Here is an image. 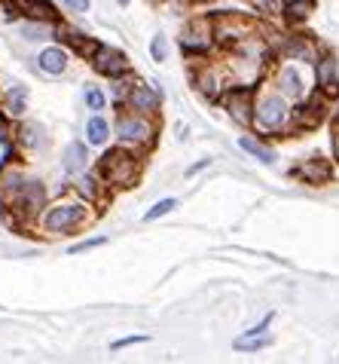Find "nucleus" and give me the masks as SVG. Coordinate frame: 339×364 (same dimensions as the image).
<instances>
[{"label": "nucleus", "mask_w": 339, "mask_h": 364, "mask_svg": "<svg viewBox=\"0 0 339 364\" xmlns=\"http://www.w3.org/2000/svg\"><path fill=\"white\" fill-rule=\"evenodd\" d=\"M126 101H128L132 110H138V114H156L159 110V92L147 83H135L132 89H128Z\"/></svg>", "instance_id": "9"}, {"label": "nucleus", "mask_w": 339, "mask_h": 364, "mask_svg": "<svg viewBox=\"0 0 339 364\" xmlns=\"http://www.w3.org/2000/svg\"><path fill=\"white\" fill-rule=\"evenodd\" d=\"M83 168H86V144L74 141V144H67V150H65V171L67 175H79Z\"/></svg>", "instance_id": "17"}, {"label": "nucleus", "mask_w": 339, "mask_h": 364, "mask_svg": "<svg viewBox=\"0 0 339 364\" xmlns=\"http://www.w3.org/2000/svg\"><path fill=\"white\" fill-rule=\"evenodd\" d=\"M98 171H101V178L111 187H132L138 181V175H141V159H138L132 150L116 147V150H107L104 154Z\"/></svg>", "instance_id": "1"}, {"label": "nucleus", "mask_w": 339, "mask_h": 364, "mask_svg": "<svg viewBox=\"0 0 339 364\" xmlns=\"http://www.w3.org/2000/svg\"><path fill=\"white\" fill-rule=\"evenodd\" d=\"M312 9H315V0H287L284 16L291 18V22H303V18L312 16Z\"/></svg>", "instance_id": "22"}, {"label": "nucleus", "mask_w": 339, "mask_h": 364, "mask_svg": "<svg viewBox=\"0 0 339 364\" xmlns=\"http://www.w3.org/2000/svg\"><path fill=\"white\" fill-rule=\"evenodd\" d=\"M211 43H214V22L211 18H193V22L184 28V34H181V46H184V53H189V55L208 53Z\"/></svg>", "instance_id": "3"}, {"label": "nucleus", "mask_w": 339, "mask_h": 364, "mask_svg": "<svg viewBox=\"0 0 339 364\" xmlns=\"http://www.w3.org/2000/svg\"><path fill=\"white\" fill-rule=\"evenodd\" d=\"M330 163L327 159H321V156H315V159H306L303 166H296L294 168V175L300 178V181H306V184H324V181H330Z\"/></svg>", "instance_id": "11"}, {"label": "nucleus", "mask_w": 339, "mask_h": 364, "mask_svg": "<svg viewBox=\"0 0 339 364\" xmlns=\"http://www.w3.org/2000/svg\"><path fill=\"white\" fill-rule=\"evenodd\" d=\"M150 55H153V62H165V55H168V43H165V37H162V34H156V37H153V43H150Z\"/></svg>", "instance_id": "28"}, {"label": "nucleus", "mask_w": 339, "mask_h": 364, "mask_svg": "<svg viewBox=\"0 0 339 364\" xmlns=\"http://www.w3.org/2000/svg\"><path fill=\"white\" fill-rule=\"evenodd\" d=\"M205 166H208V159H202V163H196V166H189V168H187V178H193L196 171H202Z\"/></svg>", "instance_id": "33"}, {"label": "nucleus", "mask_w": 339, "mask_h": 364, "mask_svg": "<svg viewBox=\"0 0 339 364\" xmlns=\"http://www.w3.org/2000/svg\"><path fill=\"white\" fill-rule=\"evenodd\" d=\"M138 343H147V333H135V337H123V340H113L111 349L119 352V349H128V346H138Z\"/></svg>", "instance_id": "29"}, {"label": "nucleus", "mask_w": 339, "mask_h": 364, "mask_svg": "<svg viewBox=\"0 0 339 364\" xmlns=\"http://www.w3.org/2000/svg\"><path fill=\"white\" fill-rule=\"evenodd\" d=\"M278 89H282V95L287 98H303V80L296 74L294 68H282L278 70Z\"/></svg>", "instance_id": "15"}, {"label": "nucleus", "mask_w": 339, "mask_h": 364, "mask_svg": "<svg viewBox=\"0 0 339 364\" xmlns=\"http://www.w3.org/2000/svg\"><path fill=\"white\" fill-rule=\"evenodd\" d=\"M196 86H199V92L202 95H208V98H217L221 95V89H223V83H221V77L214 74V70H199L196 74Z\"/></svg>", "instance_id": "18"}, {"label": "nucleus", "mask_w": 339, "mask_h": 364, "mask_svg": "<svg viewBox=\"0 0 339 364\" xmlns=\"http://www.w3.org/2000/svg\"><path fill=\"white\" fill-rule=\"evenodd\" d=\"M177 208V199H159L156 205L147 211L144 220H159V218H165V215H172V211Z\"/></svg>", "instance_id": "24"}, {"label": "nucleus", "mask_w": 339, "mask_h": 364, "mask_svg": "<svg viewBox=\"0 0 339 364\" xmlns=\"http://www.w3.org/2000/svg\"><path fill=\"white\" fill-rule=\"evenodd\" d=\"M284 55L296 58V62H315V58H318L315 46L309 43L306 37H291V40H287V43H284Z\"/></svg>", "instance_id": "16"}, {"label": "nucleus", "mask_w": 339, "mask_h": 364, "mask_svg": "<svg viewBox=\"0 0 339 364\" xmlns=\"http://www.w3.org/2000/svg\"><path fill=\"white\" fill-rule=\"evenodd\" d=\"M22 34H25L28 40H43V37L49 34V28H46V22H40V25L25 22V25H22Z\"/></svg>", "instance_id": "27"}, {"label": "nucleus", "mask_w": 339, "mask_h": 364, "mask_svg": "<svg viewBox=\"0 0 339 364\" xmlns=\"http://www.w3.org/2000/svg\"><path fill=\"white\" fill-rule=\"evenodd\" d=\"M86 105L92 110H101L104 107V92L101 89H86Z\"/></svg>", "instance_id": "30"}, {"label": "nucleus", "mask_w": 339, "mask_h": 364, "mask_svg": "<svg viewBox=\"0 0 339 364\" xmlns=\"http://www.w3.org/2000/svg\"><path fill=\"white\" fill-rule=\"evenodd\" d=\"M287 117H291V110H287L284 95H263L254 105V126L260 132H278L287 123Z\"/></svg>", "instance_id": "2"}, {"label": "nucleus", "mask_w": 339, "mask_h": 364, "mask_svg": "<svg viewBox=\"0 0 339 364\" xmlns=\"http://www.w3.org/2000/svg\"><path fill=\"white\" fill-rule=\"evenodd\" d=\"M67 6L74 9V13H89V0H65Z\"/></svg>", "instance_id": "32"}, {"label": "nucleus", "mask_w": 339, "mask_h": 364, "mask_svg": "<svg viewBox=\"0 0 339 364\" xmlns=\"http://www.w3.org/2000/svg\"><path fill=\"white\" fill-rule=\"evenodd\" d=\"M251 6H254L260 16H282V13H284L282 0H251Z\"/></svg>", "instance_id": "26"}, {"label": "nucleus", "mask_w": 339, "mask_h": 364, "mask_svg": "<svg viewBox=\"0 0 339 364\" xmlns=\"http://www.w3.org/2000/svg\"><path fill=\"white\" fill-rule=\"evenodd\" d=\"M16 6L40 22H55V6L49 0H16Z\"/></svg>", "instance_id": "14"}, {"label": "nucleus", "mask_w": 339, "mask_h": 364, "mask_svg": "<svg viewBox=\"0 0 339 364\" xmlns=\"http://www.w3.org/2000/svg\"><path fill=\"white\" fill-rule=\"evenodd\" d=\"M223 105L229 110V117L235 119L238 126H251L254 123V92L251 86H235L223 95Z\"/></svg>", "instance_id": "5"}, {"label": "nucleus", "mask_w": 339, "mask_h": 364, "mask_svg": "<svg viewBox=\"0 0 339 364\" xmlns=\"http://www.w3.org/2000/svg\"><path fill=\"white\" fill-rule=\"evenodd\" d=\"M79 220H83V208L79 205H55L43 215V230L46 232H65V230H74Z\"/></svg>", "instance_id": "6"}, {"label": "nucleus", "mask_w": 339, "mask_h": 364, "mask_svg": "<svg viewBox=\"0 0 339 364\" xmlns=\"http://www.w3.org/2000/svg\"><path fill=\"white\" fill-rule=\"evenodd\" d=\"M315 74H318V89L324 95H336V86H339V65L333 55H321L315 58Z\"/></svg>", "instance_id": "10"}, {"label": "nucleus", "mask_w": 339, "mask_h": 364, "mask_svg": "<svg viewBox=\"0 0 339 364\" xmlns=\"http://www.w3.org/2000/svg\"><path fill=\"white\" fill-rule=\"evenodd\" d=\"M40 70L43 74H65L67 70V55H65V49H58V46H46L43 53H40Z\"/></svg>", "instance_id": "12"}, {"label": "nucleus", "mask_w": 339, "mask_h": 364, "mask_svg": "<svg viewBox=\"0 0 339 364\" xmlns=\"http://www.w3.org/2000/svg\"><path fill=\"white\" fill-rule=\"evenodd\" d=\"M116 135L123 144H150L156 129L153 123H147L144 114H126L116 119Z\"/></svg>", "instance_id": "4"}, {"label": "nucleus", "mask_w": 339, "mask_h": 364, "mask_svg": "<svg viewBox=\"0 0 339 364\" xmlns=\"http://www.w3.org/2000/svg\"><path fill=\"white\" fill-rule=\"evenodd\" d=\"M238 147L245 150V154H251L254 159H260V163H266V166H272L275 163V154L269 147H263L260 141H254V138H248V135H242L238 138Z\"/></svg>", "instance_id": "19"}, {"label": "nucleus", "mask_w": 339, "mask_h": 364, "mask_svg": "<svg viewBox=\"0 0 339 364\" xmlns=\"http://www.w3.org/2000/svg\"><path fill=\"white\" fill-rule=\"evenodd\" d=\"M233 346L238 352H260L266 346H272V337H269V333H245V337H238Z\"/></svg>", "instance_id": "20"}, {"label": "nucleus", "mask_w": 339, "mask_h": 364, "mask_svg": "<svg viewBox=\"0 0 339 364\" xmlns=\"http://www.w3.org/2000/svg\"><path fill=\"white\" fill-rule=\"evenodd\" d=\"M336 156H339V135H336Z\"/></svg>", "instance_id": "34"}, {"label": "nucleus", "mask_w": 339, "mask_h": 364, "mask_svg": "<svg viewBox=\"0 0 339 364\" xmlns=\"http://www.w3.org/2000/svg\"><path fill=\"white\" fill-rule=\"evenodd\" d=\"M25 101H28V92L25 89H9V95H6V107H9V114L18 117L25 110Z\"/></svg>", "instance_id": "25"}, {"label": "nucleus", "mask_w": 339, "mask_h": 364, "mask_svg": "<svg viewBox=\"0 0 339 364\" xmlns=\"http://www.w3.org/2000/svg\"><path fill=\"white\" fill-rule=\"evenodd\" d=\"M104 236H98V239H86V242H79V245H74L71 248V255H83V251H89V248H98V245H104Z\"/></svg>", "instance_id": "31"}, {"label": "nucleus", "mask_w": 339, "mask_h": 364, "mask_svg": "<svg viewBox=\"0 0 339 364\" xmlns=\"http://www.w3.org/2000/svg\"><path fill=\"white\" fill-rule=\"evenodd\" d=\"M119 4H123V6H126V4H128V0H119Z\"/></svg>", "instance_id": "36"}, {"label": "nucleus", "mask_w": 339, "mask_h": 364, "mask_svg": "<svg viewBox=\"0 0 339 364\" xmlns=\"http://www.w3.org/2000/svg\"><path fill=\"white\" fill-rule=\"evenodd\" d=\"M336 126H339V110H336Z\"/></svg>", "instance_id": "35"}, {"label": "nucleus", "mask_w": 339, "mask_h": 364, "mask_svg": "<svg viewBox=\"0 0 339 364\" xmlns=\"http://www.w3.org/2000/svg\"><path fill=\"white\" fill-rule=\"evenodd\" d=\"M251 34V22H245L242 16H221L214 22V40L221 43H245Z\"/></svg>", "instance_id": "7"}, {"label": "nucleus", "mask_w": 339, "mask_h": 364, "mask_svg": "<svg viewBox=\"0 0 339 364\" xmlns=\"http://www.w3.org/2000/svg\"><path fill=\"white\" fill-rule=\"evenodd\" d=\"M86 135H89V144L92 147H101V144H107V138H111V126H107L101 117H92L86 126Z\"/></svg>", "instance_id": "21"}, {"label": "nucleus", "mask_w": 339, "mask_h": 364, "mask_svg": "<svg viewBox=\"0 0 339 364\" xmlns=\"http://www.w3.org/2000/svg\"><path fill=\"white\" fill-rule=\"evenodd\" d=\"M294 117H296V123L300 126H306V129H312V126H318L324 119V98H312V101H306L303 107H296L294 110Z\"/></svg>", "instance_id": "13"}, {"label": "nucleus", "mask_w": 339, "mask_h": 364, "mask_svg": "<svg viewBox=\"0 0 339 364\" xmlns=\"http://www.w3.org/2000/svg\"><path fill=\"white\" fill-rule=\"evenodd\" d=\"M40 144H43V126H40V123H25L22 126V147L34 150Z\"/></svg>", "instance_id": "23"}, {"label": "nucleus", "mask_w": 339, "mask_h": 364, "mask_svg": "<svg viewBox=\"0 0 339 364\" xmlns=\"http://www.w3.org/2000/svg\"><path fill=\"white\" fill-rule=\"evenodd\" d=\"M92 65L98 74L104 77H123L128 70V58L119 53V49H111V46H98L95 55H92Z\"/></svg>", "instance_id": "8"}]
</instances>
